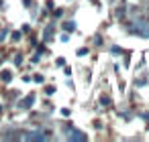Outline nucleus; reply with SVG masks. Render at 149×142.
I'll return each mask as SVG.
<instances>
[{"mask_svg":"<svg viewBox=\"0 0 149 142\" xmlns=\"http://www.w3.org/2000/svg\"><path fill=\"white\" fill-rule=\"evenodd\" d=\"M131 33L137 35V37H145V39H149V23L143 21V19L133 21V25H131Z\"/></svg>","mask_w":149,"mask_h":142,"instance_id":"f257e3e1","label":"nucleus"},{"mask_svg":"<svg viewBox=\"0 0 149 142\" xmlns=\"http://www.w3.org/2000/svg\"><path fill=\"white\" fill-rule=\"evenodd\" d=\"M65 136H68V140H72V142H84V140L88 138L84 132H80V130H76V128H70Z\"/></svg>","mask_w":149,"mask_h":142,"instance_id":"f03ea898","label":"nucleus"},{"mask_svg":"<svg viewBox=\"0 0 149 142\" xmlns=\"http://www.w3.org/2000/svg\"><path fill=\"white\" fill-rule=\"evenodd\" d=\"M21 138H23V140H47V134L41 132V130H35V132H25V134H21Z\"/></svg>","mask_w":149,"mask_h":142,"instance_id":"7ed1b4c3","label":"nucleus"},{"mask_svg":"<svg viewBox=\"0 0 149 142\" xmlns=\"http://www.w3.org/2000/svg\"><path fill=\"white\" fill-rule=\"evenodd\" d=\"M33 104H35V93H29L25 99H21V102H19V108H21V110H29Z\"/></svg>","mask_w":149,"mask_h":142,"instance_id":"20e7f679","label":"nucleus"},{"mask_svg":"<svg viewBox=\"0 0 149 142\" xmlns=\"http://www.w3.org/2000/svg\"><path fill=\"white\" fill-rule=\"evenodd\" d=\"M76 27H78V25H76L74 21H68V23H63V31H65V33H74V31H76Z\"/></svg>","mask_w":149,"mask_h":142,"instance_id":"39448f33","label":"nucleus"},{"mask_svg":"<svg viewBox=\"0 0 149 142\" xmlns=\"http://www.w3.org/2000/svg\"><path fill=\"white\" fill-rule=\"evenodd\" d=\"M0 79H2L4 83H8V81L13 79V73H10V71L6 69V71H2V73H0Z\"/></svg>","mask_w":149,"mask_h":142,"instance_id":"423d86ee","label":"nucleus"},{"mask_svg":"<svg viewBox=\"0 0 149 142\" xmlns=\"http://www.w3.org/2000/svg\"><path fill=\"white\" fill-rule=\"evenodd\" d=\"M147 81H149V79H147V75H143V77H141L139 81H135V85H139V87H143V85H147Z\"/></svg>","mask_w":149,"mask_h":142,"instance_id":"0eeeda50","label":"nucleus"},{"mask_svg":"<svg viewBox=\"0 0 149 142\" xmlns=\"http://www.w3.org/2000/svg\"><path fill=\"white\" fill-rule=\"evenodd\" d=\"M33 79H35V83H43V81H45L41 73H37V75H33Z\"/></svg>","mask_w":149,"mask_h":142,"instance_id":"6e6552de","label":"nucleus"},{"mask_svg":"<svg viewBox=\"0 0 149 142\" xmlns=\"http://www.w3.org/2000/svg\"><path fill=\"white\" fill-rule=\"evenodd\" d=\"M100 104H102V106H108V104H110V97H108V95H102V97H100Z\"/></svg>","mask_w":149,"mask_h":142,"instance_id":"1a4fd4ad","label":"nucleus"},{"mask_svg":"<svg viewBox=\"0 0 149 142\" xmlns=\"http://www.w3.org/2000/svg\"><path fill=\"white\" fill-rule=\"evenodd\" d=\"M6 33H8L6 29H2V31H0V41H4V37H6Z\"/></svg>","mask_w":149,"mask_h":142,"instance_id":"9d476101","label":"nucleus"},{"mask_svg":"<svg viewBox=\"0 0 149 142\" xmlns=\"http://www.w3.org/2000/svg\"><path fill=\"white\" fill-rule=\"evenodd\" d=\"M53 91H55V87H53V85H49V87H47V95H53Z\"/></svg>","mask_w":149,"mask_h":142,"instance_id":"9b49d317","label":"nucleus"},{"mask_svg":"<svg viewBox=\"0 0 149 142\" xmlns=\"http://www.w3.org/2000/svg\"><path fill=\"white\" fill-rule=\"evenodd\" d=\"M21 39V33H13V41H19Z\"/></svg>","mask_w":149,"mask_h":142,"instance_id":"f8f14e48","label":"nucleus"},{"mask_svg":"<svg viewBox=\"0 0 149 142\" xmlns=\"http://www.w3.org/2000/svg\"><path fill=\"white\" fill-rule=\"evenodd\" d=\"M86 53H88V49H78V55H80V57H82V55H86Z\"/></svg>","mask_w":149,"mask_h":142,"instance_id":"ddd939ff","label":"nucleus"},{"mask_svg":"<svg viewBox=\"0 0 149 142\" xmlns=\"http://www.w3.org/2000/svg\"><path fill=\"white\" fill-rule=\"evenodd\" d=\"M57 65H59V67H61V65H65V59H63V57H59V59H57Z\"/></svg>","mask_w":149,"mask_h":142,"instance_id":"4468645a","label":"nucleus"}]
</instances>
